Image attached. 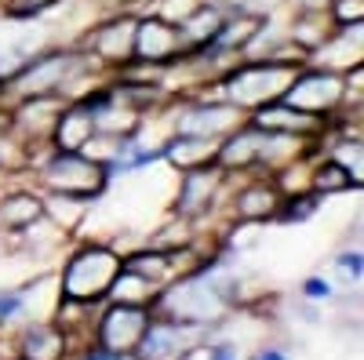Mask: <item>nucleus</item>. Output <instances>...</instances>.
<instances>
[{"label":"nucleus","mask_w":364,"mask_h":360,"mask_svg":"<svg viewBox=\"0 0 364 360\" xmlns=\"http://www.w3.org/2000/svg\"><path fill=\"white\" fill-rule=\"evenodd\" d=\"M178 58H186V40L182 29L157 15V11H142L135 26V66L146 70H171Z\"/></svg>","instance_id":"obj_9"},{"label":"nucleus","mask_w":364,"mask_h":360,"mask_svg":"<svg viewBox=\"0 0 364 360\" xmlns=\"http://www.w3.org/2000/svg\"><path fill=\"white\" fill-rule=\"evenodd\" d=\"M299 298H306V302H317V306H328V302H336V295H339V288L331 284V277H324V273H306L299 280V291H295Z\"/></svg>","instance_id":"obj_26"},{"label":"nucleus","mask_w":364,"mask_h":360,"mask_svg":"<svg viewBox=\"0 0 364 360\" xmlns=\"http://www.w3.org/2000/svg\"><path fill=\"white\" fill-rule=\"evenodd\" d=\"M164 288H157L154 280H146L142 273H135V269H120L113 288H109V298L113 302H132V306H157Z\"/></svg>","instance_id":"obj_21"},{"label":"nucleus","mask_w":364,"mask_h":360,"mask_svg":"<svg viewBox=\"0 0 364 360\" xmlns=\"http://www.w3.org/2000/svg\"><path fill=\"white\" fill-rule=\"evenodd\" d=\"M135 26H139V11H109L99 22H91L80 33V48L95 58L106 73H120L135 62Z\"/></svg>","instance_id":"obj_6"},{"label":"nucleus","mask_w":364,"mask_h":360,"mask_svg":"<svg viewBox=\"0 0 364 360\" xmlns=\"http://www.w3.org/2000/svg\"><path fill=\"white\" fill-rule=\"evenodd\" d=\"M197 356L200 360H245V342H240L237 335H230L226 324H223L219 332L197 349Z\"/></svg>","instance_id":"obj_25"},{"label":"nucleus","mask_w":364,"mask_h":360,"mask_svg":"<svg viewBox=\"0 0 364 360\" xmlns=\"http://www.w3.org/2000/svg\"><path fill=\"white\" fill-rule=\"evenodd\" d=\"M328 15L336 26L364 22V0H328Z\"/></svg>","instance_id":"obj_28"},{"label":"nucleus","mask_w":364,"mask_h":360,"mask_svg":"<svg viewBox=\"0 0 364 360\" xmlns=\"http://www.w3.org/2000/svg\"><path fill=\"white\" fill-rule=\"evenodd\" d=\"M262 160V131L255 124H240L237 131H230L219 149H215V164L230 175V178H245V175H262L259 171Z\"/></svg>","instance_id":"obj_14"},{"label":"nucleus","mask_w":364,"mask_h":360,"mask_svg":"<svg viewBox=\"0 0 364 360\" xmlns=\"http://www.w3.org/2000/svg\"><path fill=\"white\" fill-rule=\"evenodd\" d=\"M317 4H328V0H317Z\"/></svg>","instance_id":"obj_32"},{"label":"nucleus","mask_w":364,"mask_h":360,"mask_svg":"<svg viewBox=\"0 0 364 360\" xmlns=\"http://www.w3.org/2000/svg\"><path fill=\"white\" fill-rule=\"evenodd\" d=\"M310 190L328 200V197L353 193V182H350V171L339 160H331L328 153H321V149H317V157L310 160Z\"/></svg>","instance_id":"obj_20"},{"label":"nucleus","mask_w":364,"mask_h":360,"mask_svg":"<svg viewBox=\"0 0 364 360\" xmlns=\"http://www.w3.org/2000/svg\"><path fill=\"white\" fill-rule=\"evenodd\" d=\"M331 273L343 288H357L364 280V248L350 244V248H339L331 255Z\"/></svg>","instance_id":"obj_24"},{"label":"nucleus","mask_w":364,"mask_h":360,"mask_svg":"<svg viewBox=\"0 0 364 360\" xmlns=\"http://www.w3.org/2000/svg\"><path fill=\"white\" fill-rule=\"evenodd\" d=\"M113 360H146V356H142L139 349H128V353H117Z\"/></svg>","instance_id":"obj_31"},{"label":"nucleus","mask_w":364,"mask_h":360,"mask_svg":"<svg viewBox=\"0 0 364 360\" xmlns=\"http://www.w3.org/2000/svg\"><path fill=\"white\" fill-rule=\"evenodd\" d=\"M91 200H84V197H66V193H44V215L63 229V233H70L73 240L87 229V219H91Z\"/></svg>","instance_id":"obj_19"},{"label":"nucleus","mask_w":364,"mask_h":360,"mask_svg":"<svg viewBox=\"0 0 364 360\" xmlns=\"http://www.w3.org/2000/svg\"><path fill=\"white\" fill-rule=\"evenodd\" d=\"M321 204H324V197L314 193V190L284 197L281 200V212H277V226H302V222H310L321 212Z\"/></svg>","instance_id":"obj_22"},{"label":"nucleus","mask_w":364,"mask_h":360,"mask_svg":"<svg viewBox=\"0 0 364 360\" xmlns=\"http://www.w3.org/2000/svg\"><path fill=\"white\" fill-rule=\"evenodd\" d=\"M284 102L306 109L314 116H324V120H336L346 102H350V84H346V73H336L328 66H317V62H306L288 84L284 92Z\"/></svg>","instance_id":"obj_7"},{"label":"nucleus","mask_w":364,"mask_h":360,"mask_svg":"<svg viewBox=\"0 0 364 360\" xmlns=\"http://www.w3.org/2000/svg\"><path fill=\"white\" fill-rule=\"evenodd\" d=\"M215 335L211 327L200 324H186V320H175V317H161L154 310V320H149L146 335L139 342V353L146 360H193V353Z\"/></svg>","instance_id":"obj_8"},{"label":"nucleus","mask_w":364,"mask_h":360,"mask_svg":"<svg viewBox=\"0 0 364 360\" xmlns=\"http://www.w3.org/2000/svg\"><path fill=\"white\" fill-rule=\"evenodd\" d=\"M66 0H0V15L15 22H41L51 18Z\"/></svg>","instance_id":"obj_23"},{"label":"nucleus","mask_w":364,"mask_h":360,"mask_svg":"<svg viewBox=\"0 0 364 360\" xmlns=\"http://www.w3.org/2000/svg\"><path fill=\"white\" fill-rule=\"evenodd\" d=\"M306 62H310V55L299 51L284 37L269 55H245V58H237L233 66H226L215 77V84H211V92L223 95L226 102H233L237 109L252 113V109H259L273 99H284L291 77Z\"/></svg>","instance_id":"obj_1"},{"label":"nucleus","mask_w":364,"mask_h":360,"mask_svg":"<svg viewBox=\"0 0 364 360\" xmlns=\"http://www.w3.org/2000/svg\"><path fill=\"white\" fill-rule=\"evenodd\" d=\"M331 29H336V22H331V15H328V4L302 0V4H295V11H291V18H288V26H284V37H288L299 51L314 55V51L328 40Z\"/></svg>","instance_id":"obj_15"},{"label":"nucleus","mask_w":364,"mask_h":360,"mask_svg":"<svg viewBox=\"0 0 364 360\" xmlns=\"http://www.w3.org/2000/svg\"><path fill=\"white\" fill-rule=\"evenodd\" d=\"M120 269H124V251L106 236L84 233L66 248L63 262L55 266L58 291H63V298H73V302L102 306Z\"/></svg>","instance_id":"obj_2"},{"label":"nucleus","mask_w":364,"mask_h":360,"mask_svg":"<svg viewBox=\"0 0 364 360\" xmlns=\"http://www.w3.org/2000/svg\"><path fill=\"white\" fill-rule=\"evenodd\" d=\"M15 240V258H37V262H48V258H58L63 262L66 248L73 244V236L63 233L48 215L37 219V222H29L22 233L11 236Z\"/></svg>","instance_id":"obj_16"},{"label":"nucleus","mask_w":364,"mask_h":360,"mask_svg":"<svg viewBox=\"0 0 364 360\" xmlns=\"http://www.w3.org/2000/svg\"><path fill=\"white\" fill-rule=\"evenodd\" d=\"M149 320H154V306H132V302H113V298H106L99 306V317H95V342L113 349V353L139 349Z\"/></svg>","instance_id":"obj_10"},{"label":"nucleus","mask_w":364,"mask_h":360,"mask_svg":"<svg viewBox=\"0 0 364 360\" xmlns=\"http://www.w3.org/2000/svg\"><path fill=\"white\" fill-rule=\"evenodd\" d=\"M248 124H255V128H262V131H277V135L321 138V135L328 131L331 120L314 116V113L299 109V106H291V102H284V99H273V102H266V106H259V109L248 113Z\"/></svg>","instance_id":"obj_13"},{"label":"nucleus","mask_w":364,"mask_h":360,"mask_svg":"<svg viewBox=\"0 0 364 360\" xmlns=\"http://www.w3.org/2000/svg\"><path fill=\"white\" fill-rule=\"evenodd\" d=\"M230 186L233 178L211 160L190 171H178L175 175V193L168 204V215H178L186 222H197L200 229L215 233L219 222L226 219V200H230Z\"/></svg>","instance_id":"obj_4"},{"label":"nucleus","mask_w":364,"mask_h":360,"mask_svg":"<svg viewBox=\"0 0 364 360\" xmlns=\"http://www.w3.org/2000/svg\"><path fill=\"white\" fill-rule=\"evenodd\" d=\"M26 171L44 193L84 197L91 204H99L113 190L109 175H106V164L95 160L91 153H84V149H51L48 146Z\"/></svg>","instance_id":"obj_3"},{"label":"nucleus","mask_w":364,"mask_h":360,"mask_svg":"<svg viewBox=\"0 0 364 360\" xmlns=\"http://www.w3.org/2000/svg\"><path fill=\"white\" fill-rule=\"evenodd\" d=\"M113 356H117V353H113V349H106V346H99L95 339L73 349V360H113Z\"/></svg>","instance_id":"obj_30"},{"label":"nucleus","mask_w":364,"mask_h":360,"mask_svg":"<svg viewBox=\"0 0 364 360\" xmlns=\"http://www.w3.org/2000/svg\"><path fill=\"white\" fill-rule=\"evenodd\" d=\"M73 339L51 317L22 320L11 332V360H73Z\"/></svg>","instance_id":"obj_12"},{"label":"nucleus","mask_w":364,"mask_h":360,"mask_svg":"<svg viewBox=\"0 0 364 360\" xmlns=\"http://www.w3.org/2000/svg\"><path fill=\"white\" fill-rule=\"evenodd\" d=\"M245 360H291V349L281 346V342H262V346H255Z\"/></svg>","instance_id":"obj_29"},{"label":"nucleus","mask_w":364,"mask_h":360,"mask_svg":"<svg viewBox=\"0 0 364 360\" xmlns=\"http://www.w3.org/2000/svg\"><path fill=\"white\" fill-rule=\"evenodd\" d=\"M22 320H26V295H22V288H0V324L15 332Z\"/></svg>","instance_id":"obj_27"},{"label":"nucleus","mask_w":364,"mask_h":360,"mask_svg":"<svg viewBox=\"0 0 364 360\" xmlns=\"http://www.w3.org/2000/svg\"><path fill=\"white\" fill-rule=\"evenodd\" d=\"M281 200H284V193L277 190V182H273L269 175H245V178H233L230 200H226V219L269 226V222H277Z\"/></svg>","instance_id":"obj_11"},{"label":"nucleus","mask_w":364,"mask_h":360,"mask_svg":"<svg viewBox=\"0 0 364 360\" xmlns=\"http://www.w3.org/2000/svg\"><path fill=\"white\" fill-rule=\"evenodd\" d=\"M0 360H8V356H0Z\"/></svg>","instance_id":"obj_33"},{"label":"nucleus","mask_w":364,"mask_h":360,"mask_svg":"<svg viewBox=\"0 0 364 360\" xmlns=\"http://www.w3.org/2000/svg\"><path fill=\"white\" fill-rule=\"evenodd\" d=\"M99 128H95V116H91L80 102H66L63 113H58L55 128H51V138L48 146L51 149H87L95 142Z\"/></svg>","instance_id":"obj_17"},{"label":"nucleus","mask_w":364,"mask_h":360,"mask_svg":"<svg viewBox=\"0 0 364 360\" xmlns=\"http://www.w3.org/2000/svg\"><path fill=\"white\" fill-rule=\"evenodd\" d=\"M164 120V135L178 131V135H200L211 142H223L230 131H237L248 120L245 109H237L233 102H226L215 92H197V95H178L161 109Z\"/></svg>","instance_id":"obj_5"},{"label":"nucleus","mask_w":364,"mask_h":360,"mask_svg":"<svg viewBox=\"0 0 364 360\" xmlns=\"http://www.w3.org/2000/svg\"><path fill=\"white\" fill-rule=\"evenodd\" d=\"M161 146H164V164L171 168V175L200 168V164H211V160H215V149H219V142H211V138L178 135V131H168L161 138Z\"/></svg>","instance_id":"obj_18"}]
</instances>
